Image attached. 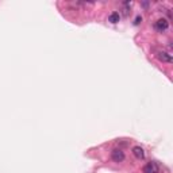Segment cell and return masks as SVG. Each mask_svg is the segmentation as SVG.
Segmentation results:
<instances>
[{
	"label": "cell",
	"mask_w": 173,
	"mask_h": 173,
	"mask_svg": "<svg viewBox=\"0 0 173 173\" xmlns=\"http://www.w3.org/2000/svg\"><path fill=\"white\" fill-rule=\"evenodd\" d=\"M158 164L152 161V162H148L143 167V173H158Z\"/></svg>",
	"instance_id": "cell-1"
},
{
	"label": "cell",
	"mask_w": 173,
	"mask_h": 173,
	"mask_svg": "<svg viewBox=\"0 0 173 173\" xmlns=\"http://www.w3.org/2000/svg\"><path fill=\"white\" fill-rule=\"evenodd\" d=\"M111 158L115 162H122L124 160V153L120 149H115V150H112V153H111Z\"/></svg>",
	"instance_id": "cell-2"
},
{
	"label": "cell",
	"mask_w": 173,
	"mask_h": 173,
	"mask_svg": "<svg viewBox=\"0 0 173 173\" xmlns=\"http://www.w3.org/2000/svg\"><path fill=\"white\" fill-rule=\"evenodd\" d=\"M157 58L160 61H162V62H168V64H172V62H173L172 56L169 53H167V51H158V53H157Z\"/></svg>",
	"instance_id": "cell-3"
},
{
	"label": "cell",
	"mask_w": 173,
	"mask_h": 173,
	"mask_svg": "<svg viewBox=\"0 0 173 173\" xmlns=\"http://www.w3.org/2000/svg\"><path fill=\"white\" fill-rule=\"evenodd\" d=\"M169 27V22L167 19H158L156 22V28L158 31H165Z\"/></svg>",
	"instance_id": "cell-4"
},
{
	"label": "cell",
	"mask_w": 173,
	"mask_h": 173,
	"mask_svg": "<svg viewBox=\"0 0 173 173\" xmlns=\"http://www.w3.org/2000/svg\"><path fill=\"white\" fill-rule=\"evenodd\" d=\"M132 154H134L138 160H143V158H145V152H143V149L141 148V146H135V148H132Z\"/></svg>",
	"instance_id": "cell-5"
},
{
	"label": "cell",
	"mask_w": 173,
	"mask_h": 173,
	"mask_svg": "<svg viewBox=\"0 0 173 173\" xmlns=\"http://www.w3.org/2000/svg\"><path fill=\"white\" fill-rule=\"evenodd\" d=\"M108 20L111 22V23H118V22L120 20V15H119V12H112L111 15H110Z\"/></svg>",
	"instance_id": "cell-6"
},
{
	"label": "cell",
	"mask_w": 173,
	"mask_h": 173,
	"mask_svg": "<svg viewBox=\"0 0 173 173\" xmlns=\"http://www.w3.org/2000/svg\"><path fill=\"white\" fill-rule=\"evenodd\" d=\"M139 20H141V18H139V16H138V18H137V19H135V24H138V23H139Z\"/></svg>",
	"instance_id": "cell-7"
}]
</instances>
